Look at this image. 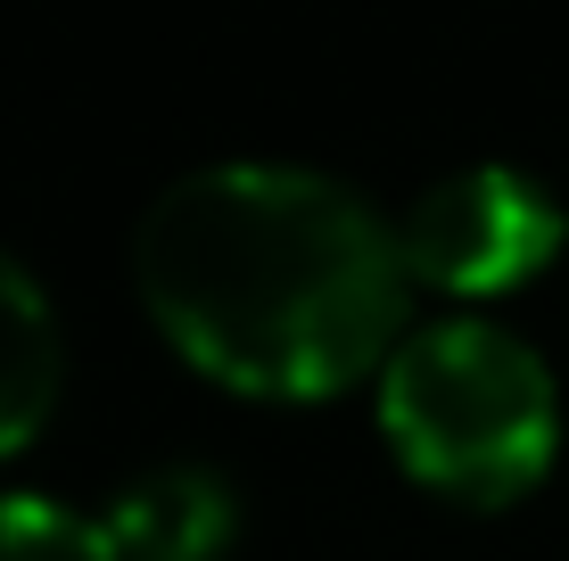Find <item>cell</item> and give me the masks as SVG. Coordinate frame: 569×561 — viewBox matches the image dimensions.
Segmentation results:
<instances>
[{
  "mask_svg": "<svg viewBox=\"0 0 569 561\" xmlns=\"http://www.w3.org/2000/svg\"><path fill=\"white\" fill-rule=\"evenodd\" d=\"M132 289L182 363L272 404L380 380L413 331L397 223L339 173L272 158H223L157 190L132 223Z\"/></svg>",
  "mask_w": 569,
  "mask_h": 561,
  "instance_id": "1",
  "label": "cell"
},
{
  "mask_svg": "<svg viewBox=\"0 0 569 561\" xmlns=\"http://www.w3.org/2000/svg\"><path fill=\"white\" fill-rule=\"evenodd\" d=\"M380 438L413 488L462 512H503L553 471V363L487 314L421 322L380 372Z\"/></svg>",
  "mask_w": 569,
  "mask_h": 561,
  "instance_id": "2",
  "label": "cell"
},
{
  "mask_svg": "<svg viewBox=\"0 0 569 561\" xmlns=\"http://www.w3.org/2000/svg\"><path fill=\"white\" fill-rule=\"evenodd\" d=\"M397 240H405V264H413V289L503 298V289L537 281L561 257L569 216L528 166H462L405 207Z\"/></svg>",
  "mask_w": 569,
  "mask_h": 561,
  "instance_id": "3",
  "label": "cell"
},
{
  "mask_svg": "<svg viewBox=\"0 0 569 561\" xmlns=\"http://www.w3.org/2000/svg\"><path fill=\"white\" fill-rule=\"evenodd\" d=\"M100 520L124 561H223L240 537V495L207 462H157L116 488Z\"/></svg>",
  "mask_w": 569,
  "mask_h": 561,
  "instance_id": "4",
  "label": "cell"
},
{
  "mask_svg": "<svg viewBox=\"0 0 569 561\" xmlns=\"http://www.w3.org/2000/svg\"><path fill=\"white\" fill-rule=\"evenodd\" d=\"M67 380V331H58L50 289L0 248V454L33 447Z\"/></svg>",
  "mask_w": 569,
  "mask_h": 561,
  "instance_id": "5",
  "label": "cell"
},
{
  "mask_svg": "<svg viewBox=\"0 0 569 561\" xmlns=\"http://www.w3.org/2000/svg\"><path fill=\"white\" fill-rule=\"evenodd\" d=\"M0 561H124L100 512H74L58 495L0 488Z\"/></svg>",
  "mask_w": 569,
  "mask_h": 561,
  "instance_id": "6",
  "label": "cell"
}]
</instances>
